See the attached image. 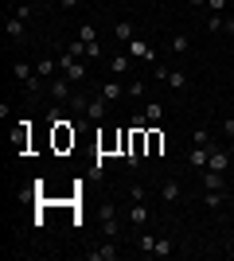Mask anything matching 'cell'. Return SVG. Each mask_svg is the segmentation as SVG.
Listing matches in <instances>:
<instances>
[{"label": "cell", "mask_w": 234, "mask_h": 261, "mask_svg": "<svg viewBox=\"0 0 234 261\" xmlns=\"http://www.w3.org/2000/svg\"><path fill=\"white\" fill-rule=\"evenodd\" d=\"M47 94H51V101H59V106H63V101H70V98H74V94H70V78L59 70V74L47 82Z\"/></svg>", "instance_id": "cell-1"}, {"label": "cell", "mask_w": 234, "mask_h": 261, "mask_svg": "<svg viewBox=\"0 0 234 261\" xmlns=\"http://www.w3.org/2000/svg\"><path fill=\"white\" fill-rule=\"evenodd\" d=\"M59 70H63L70 82H86V63L74 59V55H63V59H59Z\"/></svg>", "instance_id": "cell-2"}, {"label": "cell", "mask_w": 234, "mask_h": 261, "mask_svg": "<svg viewBox=\"0 0 234 261\" xmlns=\"http://www.w3.org/2000/svg\"><path fill=\"white\" fill-rule=\"evenodd\" d=\"M207 160H211V144H191V152H188V164L199 172V168H207Z\"/></svg>", "instance_id": "cell-3"}, {"label": "cell", "mask_w": 234, "mask_h": 261, "mask_svg": "<svg viewBox=\"0 0 234 261\" xmlns=\"http://www.w3.org/2000/svg\"><path fill=\"white\" fill-rule=\"evenodd\" d=\"M106 109H110V101L98 94V98L86 101V109H82V113H86V121H101V117H106Z\"/></svg>", "instance_id": "cell-4"}, {"label": "cell", "mask_w": 234, "mask_h": 261, "mask_svg": "<svg viewBox=\"0 0 234 261\" xmlns=\"http://www.w3.org/2000/svg\"><path fill=\"white\" fill-rule=\"evenodd\" d=\"M90 261H117V242H106V246H98V250H86Z\"/></svg>", "instance_id": "cell-5"}, {"label": "cell", "mask_w": 234, "mask_h": 261, "mask_svg": "<svg viewBox=\"0 0 234 261\" xmlns=\"http://www.w3.org/2000/svg\"><path fill=\"white\" fill-rule=\"evenodd\" d=\"M98 94H101L106 101H117V98H125V86L117 82V78H106V82L98 86Z\"/></svg>", "instance_id": "cell-6"}, {"label": "cell", "mask_w": 234, "mask_h": 261, "mask_svg": "<svg viewBox=\"0 0 234 261\" xmlns=\"http://www.w3.org/2000/svg\"><path fill=\"white\" fill-rule=\"evenodd\" d=\"M125 51L133 55V59H145V63H152V47H148L145 39H137V35L129 39V43H125Z\"/></svg>", "instance_id": "cell-7"}, {"label": "cell", "mask_w": 234, "mask_h": 261, "mask_svg": "<svg viewBox=\"0 0 234 261\" xmlns=\"http://www.w3.org/2000/svg\"><path fill=\"white\" fill-rule=\"evenodd\" d=\"M129 66H133V55H129V51H125V55H113V59H110V74L121 78V74H129Z\"/></svg>", "instance_id": "cell-8"}, {"label": "cell", "mask_w": 234, "mask_h": 261, "mask_svg": "<svg viewBox=\"0 0 234 261\" xmlns=\"http://www.w3.org/2000/svg\"><path fill=\"white\" fill-rule=\"evenodd\" d=\"M207 168H211V172H223V175H226V168H230V156H226L223 148H215V144H211V160H207Z\"/></svg>", "instance_id": "cell-9"}, {"label": "cell", "mask_w": 234, "mask_h": 261, "mask_svg": "<svg viewBox=\"0 0 234 261\" xmlns=\"http://www.w3.org/2000/svg\"><path fill=\"white\" fill-rule=\"evenodd\" d=\"M199 179L207 191H223V172H211V168H199Z\"/></svg>", "instance_id": "cell-10"}, {"label": "cell", "mask_w": 234, "mask_h": 261, "mask_svg": "<svg viewBox=\"0 0 234 261\" xmlns=\"http://www.w3.org/2000/svg\"><path fill=\"white\" fill-rule=\"evenodd\" d=\"M55 70H59V59H39V63H35V74L47 78V82L55 78Z\"/></svg>", "instance_id": "cell-11"}, {"label": "cell", "mask_w": 234, "mask_h": 261, "mask_svg": "<svg viewBox=\"0 0 234 261\" xmlns=\"http://www.w3.org/2000/svg\"><path fill=\"white\" fill-rule=\"evenodd\" d=\"M4 32H8V39H23V20L20 16H4Z\"/></svg>", "instance_id": "cell-12"}, {"label": "cell", "mask_w": 234, "mask_h": 261, "mask_svg": "<svg viewBox=\"0 0 234 261\" xmlns=\"http://www.w3.org/2000/svg\"><path fill=\"white\" fill-rule=\"evenodd\" d=\"M172 253H176V242L168 238V234H164V238H156V250H152V257H172Z\"/></svg>", "instance_id": "cell-13"}, {"label": "cell", "mask_w": 234, "mask_h": 261, "mask_svg": "<svg viewBox=\"0 0 234 261\" xmlns=\"http://www.w3.org/2000/svg\"><path fill=\"white\" fill-rule=\"evenodd\" d=\"M113 39H117V43H129V39H133V23H129V20L113 23Z\"/></svg>", "instance_id": "cell-14"}, {"label": "cell", "mask_w": 234, "mask_h": 261, "mask_svg": "<svg viewBox=\"0 0 234 261\" xmlns=\"http://www.w3.org/2000/svg\"><path fill=\"white\" fill-rule=\"evenodd\" d=\"M160 199H164V203H179V184L176 179H168V184L160 187Z\"/></svg>", "instance_id": "cell-15"}, {"label": "cell", "mask_w": 234, "mask_h": 261, "mask_svg": "<svg viewBox=\"0 0 234 261\" xmlns=\"http://www.w3.org/2000/svg\"><path fill=\"white\" fill-rule=\"evenodd\" d=\"M188 47H191L188 32H176V35H172V55H188Z\"/></svg>", "instance_id": "cell-16"}, {"label": "cell", "mask_w": 234, "mask_h": 261, "mask_svg": "<svg viewBox=\"0 0 234 261\" xmlns=\"http://www.w3.org/2000/svg\"><path fill=\"white\" fill-rule=\"evenodd\" d=\"M223 20H226V12H207L203 28H207V32H223Z\"/></svg>", "instance_id": "cell-17"}, {"label": "cell", "mask_w": 234, "mask_h": 261, "mask_svg": "<svg viewBox=\"0 0 234 261\" xmlns=\"http://www.w3.org/2000/svg\"><path fill=\"white\" fill-rule=\"evenodd\" d=\"M164 82H168L172 90H188V74H184V70H168Z\"/></svg>", "instance_id": "cell-18"}, {"label": "cell", "mask_w": 234, "mask_h": 261, "mask_svg": "<svg viewBox=\"0 0 234 261\" xmlns=\"http://www.w3.org/2000/svg\"><path fill=\"white\" fill-rule=\"evenodd\" d=\"M94 35H98V28H94V23H78V39H82V43H98Z\"/></svg>", "instance_id": "cell-19"}, {"label": "cell", "mask_w": 234, "mask_h": 261, "mask_svg": "<svg viewBox=\"0 0 234 261\" xmlns=\"http://www.w3.org/2000/svg\"><path fill=\"white\" fill-rule=\"evenodd\" d=\"M203 207H207V211H219V207H223V191H207V195H203Z\"/></svg>", "instance_id": "cell-20"}, {"label": "cell", "mask_w": 234, "mask_h": 261, "mask_svg": "<svg viewBox=\"0 0 234 261\" xmlns=\"http://www.w3.org/2000/svg\"><path fill=\"white\" fill-rule=\"evenodd\" d=\"M12 74L20 78V82H28V78H32L35 70H32V63H12Z\"/></svg>", "instance_id": "cell-21"}, {"label": "cell", "mask_w": 234, "mask_h": 261, "mask_svg": "<svg viewBox=\"0 0 234 261\" xmlns=\"http://www.w3.org/2000/svg\"><path fill=\"white\" fill-rule=\"evenodd\" d=\"M101 230H106V238L117 242V234H121V222H117V218H106V222H101Z\"/></svg>", "instance_id": "cell-22"}, {"label": "cell", "mask_w": 234, "mask_h": 261, "mask_svg": "<svg viewBox=\"0 0 234 261\" xmlns=\"http://www.w3.org/2000/svg\"><path fill=\"white\" fill-rule=\"evenodd\" d=\"M137 250H141V253H152L156 250V238H152V234H141V238H137Z\"/></svg>", "instance_id": "cell-23"}, {"label": "cell", "mask_w": 234, "mask_h": 261, "mask_svg": "<svg viewBox=\"0 0 234 261\" xmlns=\"http://www.w3.org/2000/svg\"><path fill=\"white\" fill-rule=\"evenodd\" d=\"M129 218H133V222H141V226H145V222H148V207H145V203H133V215H129Z\"/></svg>", "instance_id": "cell-24"}, {"label": "cell", "mask_w": 234, "mask_h": 261, "mask_svg": "<svg viewBox=\"0 0 234 261\" xmlns=\"http://www.w3.org/2000/svg\"><path fill=\"white\" fill-rule=\"evenodd\" d=\"M67 55H74V59H86V43H82V39H70Z\"/></svg>", "instance_id": "cell-25"}, {"label": "cell", "mask_w": 234, "mask_h": 261, "mask_svg": "<svg viewBox=\"0 0 234 261\" xmlns=\"http://www.w3.org/2000/svg\"><path fill=\"white\" fill-rule=\"evenodd\" d=\"M125 94H133V98H145V82H141V78H133V82L125 86Z\"/></svg>", "instance_id": "cell-26"}, {"label": "cell", "mask_w": 234, "mask_h": 261, "mask_svg": "<svg viewBox=\"0 0 234 261\" xmlns=\"http://www.w3.org/2000/svg\"><path fill=\"white\" fill-rule=\"evenodd\" d=\"M160 117H164V106H156V101H152V106L145 109V121H160Z\"/></svg>", "instance_id": "cell-27"}, {"label": "cell", "mask_w": 234, "mask_h": 261, "mask_svg": "<svg viewBox=\"0 0 234 261\" xmlns=\"http://www.w3.org/2000/svg\"><path fill=\"white\" fill-rule=\"evenodd\" d=\"M191 144H215V141H211V133H207V129H195V141H191Z\"/></svg>", "instance_id": "cell-28"}, {"label": "cell", "mask_w": 234, "mask_h": 261, "mask_svg": "<svg viewBox=\"0 0 234 261\" xmlns=\"http://www.w3.org/2000/svg\"><path fill=\"white\" fill-rule=\"evenodd\" d=\"M16 16H20V20L28 23V20H32V4H16Z\"/></svg>", "instance_id": "cell-29"}, {"label": "cell", "mask_w": 234, "mask_h": 261, "mask_svg": "<svg viewBox=\"0 0 234 261\" xmlns=\"http://www.w3.org/2000/svg\"><path fill=\"white\" fill-rule=\"evenodd\" d=\"M207 12H226V0H207Z\"/></svg>", "instance_id": "cell-30"}, {"label": "cell", "mask_w": 234, "mask_h": 261, "mask_svg": "<svg viewBox=\"0 0 234 261\" xmlns=\"http://www.w3.org/2000/svg\"><path fill=\"white\" fill-rule=\"evenodd\" d=\"M223 133H226V137H234V117H226V121H223Z\"/></svg>", "instance_id": "cell-31"}, {"label": "cell", "mask_w": 234, "mask_h": 261, "mask_svg": "<svg viewBox=\"0 0 234 261\" xmlns=\"http://www.w3.org/2000/svg\"><path fill=\"white\" fill-rule=\"evenodd\" d=\"M223 28H226V32L234 35V16H226V20H223Z\"/></svg>", "instance_id": "cell-32"}, {"label": "cell", "mask_w": 234, "mask_h": 261, "mask_svg": "<svg viewBox=\"0 0 234 261\" xmlns=\"http://www.w3.org/2000/svg\"><path fill=\"white\" fill-rule=\"evenodd\" d=\"M59 4H63V8H78V4H82V0H59Z\"/></svg>", "instance_id": "cell-33"}, {"label": "cell", "mask_w": 234, "mask_h": 261, "mask_svg": "<svg viewBox=\"0 0 234 261\" xmlns=\"http://www.w3.org/2000/svg\"><path fill=\"white\" fill-rule=\"evenodd\" d=\"M191 8H207V0H188Z\"/></svg>", "instance_id": "cell-34"}, {"label": "cell", "mask_w": 234, "mask_h": 261, "mask_svg": "<svg viewBox=\"0 0 234 261\" xmlns=\"http://www.w3.org/2000/svg\"><path fill=\"white\" fill-rule=\"evenodd\" d=\"M230 106H234V94H230Z\"/></svg>", "instance_id": "cell-35"}, {"label": "cell", "mask_w": 234, "mask_h": 261, "mask_svg": "<svg viewBox=\"0 0 234 261\" xmlns=\"http://www.w3.org/2000/svg\"><path fill=\"white\" fill-rule=\"evenodd\" d=\"M230 86H234V78H230Z\"/></svg>", "instance_id": "cell-36"}, {"label": "cell", "mask_w": 234, "mask_h": 261, "mask_svg": "<svg viewBox=\"0 0 234 261\" xmlns=\"http://www.w3.org/2000/svg\"><path fill=\"white\" fill-rule=\"evenodd\" d=\"M55 4H59V0H55Z\"/></svg>", "instance_id": "cell-37"}]
</instances>
